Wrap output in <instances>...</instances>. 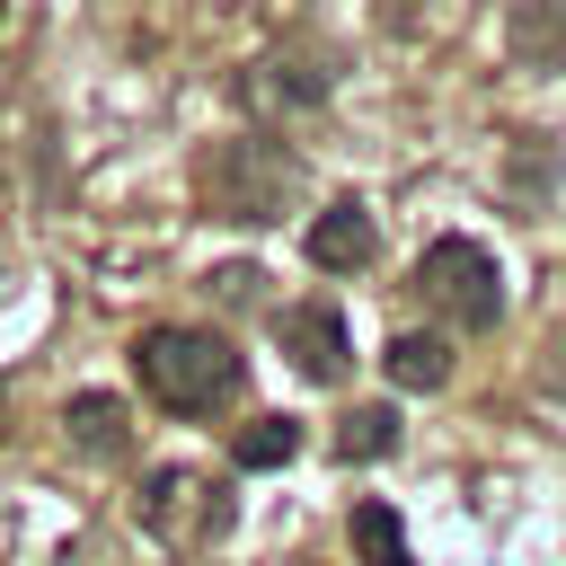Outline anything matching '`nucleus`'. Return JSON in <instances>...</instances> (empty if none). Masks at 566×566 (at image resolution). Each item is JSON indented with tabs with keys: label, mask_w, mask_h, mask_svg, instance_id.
I'll return each instance as SVG.
<instances>
[{
	"label": "nucleus",
	"mask_w": 566,
	"mask_h": 566,
	"mask_svg": "<svg viewBox=\"0 0 566 566\" xmlns=\"http://www.w3.org/2000/svg\"><path fill=\"white\" fill-rule=\"evenodd\" d=\"M133 371H142V398L168 407V416H212L221 398H239V354H230V336L186 327V318L142 327V336H133Z\"/></svg>",
	"instance_id": "nucleus-1"
},
{
	"label": "nucleus",
	"mask_w": 566,
	"mask_h": 566,
	"mask_svg": "<svg viewBox=\"0 0 566 566\" xmlns=\"http://www.w3.org/2000/svg\"><path fill=\"white\" fill-rule=\"evenodd\" d=\"M195 195H203L212 221L265 230V221H283V203L301 195V159H292L283 142H265V133H230V142H212V150L195 159Z\"/></svg>",
	"instance_id": "nucleus-2"
},
{
	"label": "nucleus",
	"mask_w": 566,
	"mask_h": 566,
	"mask_svg": "<svg viewBox=\"0 0 566 566\" xmlns=\"http://www.w3.org/2000/svg\"><path fill=\"white\" fill-rule=\"evenodd\" d=\"M416 292H424V310H442L460 336H486V327L504 318V265H495L478 239H460V230L416 256Z\"/></svg>",
	"instance_id": "nucleus-3"
},
{
	"label": "nucleus",
	"mask_w": 566,
	"mask_h": 566,
	"mask_svg": "<svg viewBox=\"0 0 566 566\" xmlns=\"http://www.w3.org/2000/svg\"><path fill=\"white\" fill-rule=\"evenodd\" d=\"M142 531L168 548H203L230 531V486H212L203 469H150L142 478Z\"/></svg>",
	"instance_id": "nucleus-4"
},
{
	"label": "nucleus",
	"mask_w": 566,
	"mask_h": 566,
	"mask_svg": "<svg viewBox=\"0 0 566 566\" xmlns=\"http://www.w3.org/2000/svg\"><path fill=\"white\" fill-rule=\"evenodd\" d=\"M274 345H283V363H292L301 380H318V389H336L345 363H354L336 301H292V310H274Z\"/></svg>",
	"instance_id": "nucleus-5"
},
{
	"label": "nucleus",
	"mask_w": 566,
	"mask_h": 566,
	"mask_svg": "<svg viewBox=\"0 0 566 566\" xmlns=\"http://www.w3.org/2000/svg\"><path fill=\"white\" fill-rule=\"evenodd\" d=\"M327 88H336V62H327V44H274V53H256V62H248V80H239V97H256V106H283V115L318 106Z\"/></svg>",
	"instance_id": "nucleus-6"
},
{
	"label": "nucleus",
	"mask_w": 566,
	"mask_h": 566,
	"mask_svg": "<svg viewBox=\"0 0 566 566\" xmlns=\"http://www.w3.org/2000/svg\"><path fill=\"white\" fill-rule=\"evenodd\" d=\"M301 248H310V265H318V274H363V265L380 256V221H371V203H363V195H336V203L310 221V239H301Z\"/></svg>",
	"instance_id": "nucleus-7"
},
{
	"label": "nucleus",
	"mask_w": 566,
	"mask_h": 566,
	"mask_svg": "<svg viewBox=\"0 0 566 566\" xmlns=\"http://www.w3.org/2000/svg\"><path fill=\"white\" fill-rule=\"evenodd\" d=\"M62 442H71L80 460L115 469V460L133 451V407H124V398H106V389H80V398L62 407Z\"/></svg>",
	"instance_id": "nucleus-8"
},
{
	"label": "nucleus",
	"mask_w": 566,
	"mask_h": 566,
	"mask_svg": "<svg viewBox=\"0 0 566 566\" xmlns=\"http://www.w3.org/2000/svg\"><path fill=\"white\" fill-rule=\"evenodd\" d=\"M504 53L522 71H566V0H513L504 9Z\"/></svg>",
	"instance_id": "nucleus-9"
},
{
	"label": "nucleus",
	"mask_w": 566,
	"mask_h": 566,
	"mask_svg": "<svg viewBox=\"0 0 566 566\" xmlns=\"http://www.w3.org/2000/svg\"><path fill=\"white\" fill-rule=\"evenodd\" d=\"M380 371H389L398 389H442V380H451V345H442L433 327H424V336H416V327H398V336H389V354H380Z\"/></svg>",
	"instance_id": "nucleus-10"
},
{
	"label": "nucleus",
	"mask_w": 566,
	"mask_h": 566,
	"mask_svg": "<svg viewBox=\"0 0 566 566\" xmlns=\"http://www.w3.org/2000/svg\"><path fill=\"white\" fill-rule=\"evenodd\" d=\"M345 531H354V557H363V566H416V557H407V522H398V504L363 495V504L345 513Z\"/></svg>",
	"instance_id": "nucleus-11"
},
{
	"label": "nucleus",
	"mask_w": 566,
	"mask_h": 566,
	"mask_svg": "<svg viewBox=\"0 0 566 566\" xmlns=\"http://www.w3.org/2000/svg\"><path fill=\"white\" fill-rule=\"evenodd\" d=\"M398 451V407L389 398H363L336 416V460H389Z\"/></svg>",
	"instance_id": "nucleus-12"
},
{
	"label": "nucleus",
	"mask_w": 566,
	"mask_h": 566,
	"mask_svg": "<svg viewBox=\"0 0 566 566\" xmlns=\"http://www.w3.org/2000/svg\"><path fill=\"white\" fill-rule=\"evenodd\" d=\"M301 451V416H248L239 433H230V460L239 469H283Z\"/></svg>",
	"instance_id": "nucleus-13"
},
{
	"label": "nucleus",
	"mask_w": 566,
	"mask_h": 566,
	"mask_svg": "<svg viewBox=\"0 0 566 566\" xmlns=\"http://www.w3.org/2000/svg\"><path fill=\"white\" fill-rule=\"evenodd\" d=\"M548 186H557V150H548V133H522V142H513V195L539 203Z\"/></svg>",
	"instance_id": "nucleus-14"
},
{
	"label": "nucleus",
	"mask_w": 566,
	"mask_h": 566,
	"mask_svg": "<svg viewBox=\"0 0 566 566\" xmlns=\"http://www.w3.org/2000/svg\"><path fill=\"white\" fill-rule=\"evenodd\" d=\"M256 283H265L256 265H221V274H212V292H221V310H256Z\"/></svg>",
	"instance_id": "nucleus-15"
},
{
	"label": "nucleus",
	"mask_w": 566,
	"mask_h": 566,
	"mask_svg": "<svg viewBox=\"0 0 566 566\" xmlns=\"http://www.w3.org/2000/svg\"><path fill=\"white\" fill-rule=\"evenodd\" d=\"M539 389H548V398H566V345H548V363H539Z\"/></svg>",
	"instance_id": "nucleus-16"
},
{
	"label": "nucleus",
	"mask_w": 566,
	"mask_h": 566,
	"mask_svg": "<svg viewBox=\"0 0 566 566\" xmlns=\"http://www.w3.org/2000/svg\"><path fill=\"white\" fill-rule=\"evenodd\" d=\"M0 442H9V389H0Z\"/></svg>",
	"instance_id": "nucleus-17"
}]
</instances>
